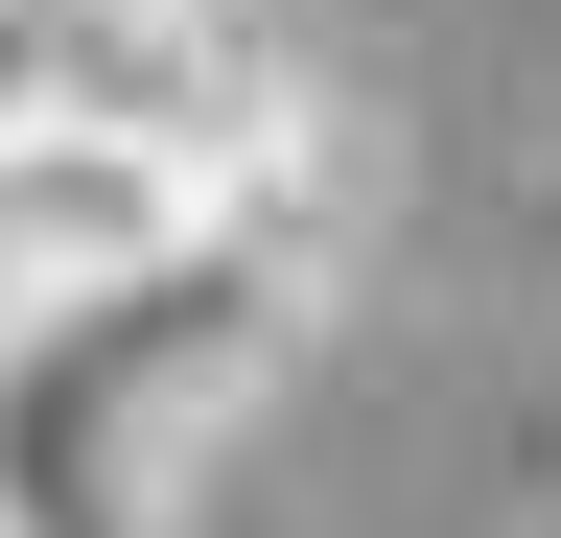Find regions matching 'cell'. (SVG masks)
<instances>
[{"mask_svg":"<svg viewBox=\"0 0 561 538\" xmlns=\"http://www.w3.org/2000/svg\"><path fill=\"white\" fill-rule=\"evenodd\" d=\"M515 538H561V468H538V515H515Z\"/></svg>","mask_w":561,"mask_h":538,"instance_id":"7a4b0ae2","label":"cell"},{"mask_svg":"<svg viewBox=\"0 0 561 538\" xmlns=\"http://www.w3.org/2000/svg\"><path fill=\"white\" fill-rule=\"evenodd\" d=\"M47 117H70V24H47V0H0V141H47Z\"/></svg>","mask_w":561,"mask_h":538,"instance_id":"6da1fadb","label":"cell"},{"mask_svg":"<svg viewBox=\"0 0 561 538\" xmlns=\"http://www.w3.org/2000/svg\"><path fill=\"white\" fill-rule=\"evenodd\" d=\"M47 24H94V0H47Z\"/></svg>","mask_w":561,"mask_h":538,"instance_id":"3957f363","label":"cell"}]
</instances>
